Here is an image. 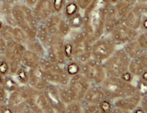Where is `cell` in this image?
<instances>
[{
  "label": "cell",
  "instance_id": "cell-51",
  "mask_svg": "<svg viewBox=\"0 0 147 113\" xmlns=\"http://www.w3.org/2000/svg\"><path fill=\"white\" fill-rule=\"evenodd\" d=\"M111 113H131V112L121 110V109H119V108H113V110H112V112H111Z\"/></svg>",
  "mask_w": 147,
  "mask_h": 113
},
{
  "label": "cell",
  "instance_id": "cell-9",
  "mask_svg": "<svg viewBox=\"0 0 147 113\" xmlns=\"http://www.w3.org/2000/svg\"><path fill=\"white\" fill-rule=\"evenodd\" d=\"M26 47L15 41L7 42L4 58L7 60L10 67V75H14L21 66V59Z\"/></svg>",
  "mask_w": 147,
  "mask_h": 113
},
{
  "label": "cell",
  "instance_id": "cell-57",
  "mask_svg": "<svg viewBox=\"0 0 147 113\" xmlns=\"http://www.w3.org/2000/svg\"><path fill=\"white\" fill-rule=\"evenodd\" d=\"M3 24H2V22H1V21H0V30H1V28H2L3 27Z\"/></svg>",
  "mask_w": 147,
  "mask_h": 113
},
{
  "label": "cell",
  "instance_id": "cell-4",
  "mask_svg": "<svg viewBox=\"0 0 147 113\" xmlns=\"http://www.w3.org/2000/svg\"><path fill=\"white\" fill-rule=\"evenodd\" d=\"M69 41L73 47V60H76L82 65L92 58V42L90 41L88 34L84 29L75 32L71 36Z\"/></svg>",
  "mask_w": 147,
  "mask_h": 113
},
{
  "label": "cell",
  "instance_id": "cell-60",
  "mask_svg": "<svg viewBox=\"0 0 147 113\" xmlns=\"http://www.w3.org/2000/svg\"><path fill=\"white\" fill-rule=\"evenodd\" d=\"M0 113H1V112H0Z\"/></svg>",
  "mask_w": 147,
  "mask_h": 113
},
{
  "label": "cell",
  "instance_id": "cell-35",
  "mask_svg": "<svg viewBox=\"0 0 147 113\" xmlns=\"http://www.w3.org/2000/svg\"><path fill=\"white\" fill-rule=\"evenodd\" d=\"M14 37L15 42L24 45V46L29 39L27 35L24 33V32L18 27L14 28Z\"/></svg>",
  "mask_w": 147,
  "mask_h": 113
},
{
  "label": "cell",
  "instance_id": "cell-28",
  "mask_svg": "<svg viewBox=\"0 0 147 113\" xmlns=\"http://www.w3.org/2000/svg\"><path fill=\"white\" fill-rule=\"evenodd\" d=\"M80 8L74 0H69L67 2L65 3V6L63 8V13L64 16L67 19L71 18L74 16V15L80 13Z\"/></svg>",
  "mask_w": 147,
  "mask_h": 113
},
{
  "label": "cell",
  "instance_id": "cell-11",
  "mask_svg": "<svg viewBox=\"0 0 147 113\" xmlns=\"http://www.w3.org/2000/svg\"><path fill=\"white\" fill-rule=\"evenodd\" d=\"M33 90V88L27 85H20L18 89L11 92L10 95L7 96V104L12 108L14 112L17 108L27 104Z\"/></svg>",
  "mask_w": 147,
  "mask_h": 113
},
{
  "label": "cell",
  "instance_id": "cell-36",
  "mask_svg": "<svg viewBox=\"0 0 147 113\" xmlns=\"http://www.w3.org/2000/svg\"><path fill=\"white\" fill-rule=\"evenodd\" d=\"M49 33L48 31H47L46 27H45L44 24H39L37 27V35H36V38L42 43V45L44 46L46 43V41L48 39L49 37Z\"/></svg>",
  "mask_w": 147,
  "mask_h": 113
},
{
  "label": "cell",
  "instance_id": "cell-46",
  "mask_svg": "<svg viewBox=\"0 0 147 113\" xmlns=\"http://www.w3.org/2000/svg\"><path fill=\"white\" fill-rule=\"evenodd\" d=\"M0 112L1 113H14L12 108L7 104L6 102L0 105Z\"/></svg>",
  "mask_w": 147,
  "mask_h": 113
},
{
  "label": "cell",
  "instance_id": "cell-43",
  "mask_svg": "<svg viewBox=\"0 0 147 113\" xmlns=\"http://www.w3.org/2000/svg\"><path fill=\"white\" fill-rule=\"evenodd\" d=\"M120 78L123 81L129 83H132L134 79V77L133 76V75L131 74L129 71H127L120 77Z\"/></svg>",
  "mask_w": 147,
  "mask_h": 113
},
{
  "label": "cell",
  "instance_id": "cell-10",
  "mask_svg": "<svg viewBox=\"0 0 147 113\" xmlns=\"http://www.w3.org/2000/svg\"><path fill=\"white\" fill-rule=\"evenodd\" d=\"M117 50V46L110 37H102L92 44L91 56L94 59L102 63Z\"/></svg>",
  "mask_w": 147,
  "mask_h": 113
},
{
  "label": "cell",
  "instance_id": "cell-49",
  "mask_svg": "<svg viewBox=\"0 0 147 113\" xmlns=\"http://www.w3.org/2000/svg\"><path fill=\"white\" fill-rule=\"evenodd\" d=\"M38 0H24L28 7H33Z\"/></svg>",
  "mask_w": 147,
  "mask_h": 113
},
{
  "label": "cell",
  "instance_id": "cell-34",
  "mask_svg": "<svg viewBox=\"0 0 147 113\" xmlns=\"http://www.w3.org/2000/svg\"><path fill=\"white\" fill-rule=\"evenodd\" d=\"M67 22L71 29H79L83 26V16L80 13L68 18Z\"/></svg>",
  "mask_w": 147,
  "mask_h": 113
},
{
  "label": "cell",
  "instance_id": "cell-17",
  "mask_svg": "<svg viewBox=\"0 0 147 113\" xmlns=\"http://www.w3.org/2000/svg\"><path fill=\"white\" fill-rule=\"evenodd\" d=\"M48 83L44 71L39 66L34 69H29L27 85L37 91H43Z\"/></svg>",
  "mask_w": 147,
  "mask_h": 113
},
{
  "label": "cell",
  "instance_id": "cell-15",
  "mask_svg": "<svg viewBox=\"0 0 147 113\" xmlns=\"http://www.w3.org/2000/svg\"><path fill=\"white\" fill-rule=\"evenodd\" d=\"M146 3H136L128 13L123 24L127 27L138 31L141 27L142 19L146 16Z\"/></svg>",
  "mask_w": 147,
  "mask_h": 113
},
{
  "label": "cell",
  "instance_id": "cell-5",
  "mask_svg": "<svg viewBox=\"0 0 147 113\" xmlns=\"http://www.w3.org/2000/svg\"><path fill=\"white\" fill-rule=\"evenodd\" d=\"M129 62L130 59L123 49L116 50L108 59L102 62L107 77H120L128 71Z\"/></svg>",
  "mask_w": 147,
  "mask_h": 113
},
{
  "label": "cell",
  "instance_id": "cell-21",
  "mask_svg": "<svg viewBox=\"0 0 147 113\" xmlns=\"http://www.w3.org/2000/svg\"><path fill=\"white\" fill-rule=\"evenodd\" d=\"M128 71H129L134 77H140L143 73L147 71L146 52H144L138 58L130 60L128 65Z\"/></svg>",
  "mask_w": 147,
  "mask_h": 113
},
{
  "label": "cell",
  "instance_id": "cell-53",
  "mask_svg": "<svg viewBox=\"0 0 147 113\" xmlns=\"http://www.w3.org/2000/svg\"><path fill=\"white\" fill-rule=\"evenodd\" d=\"M147 0H137L138 3H146Z\"/></svg>",
  "mask_w": 147,
  "mask_h": 113
},
{
  "label": "cell",
  "instance_id": "cell-13",
  "mask_svg": "<svg viewBox=\"0 0 147 113\" xmlns=\"http://www.w3.org/2000/svg\"><path fill=\"white\" fill-rule=\"evenodd\" d=\"M91 84L82 74L71 77L67 87L72 92L75 101L82 102L84 96Z\"/></svg>",
  "mask_w": 147,
  "mask_h": 113
},
{
  "label": "cell",
  "instance_id": "cell-55",
  "mask_svg": "<svg viewBox=\"0 0 147 113\" xmlns=\"http://www.w3.org/2000/svg\"><path fill=\"white\" fill-rule=\"evenodd\" d=\"M3 79H4V77L0 75V85H2V83H3Z\"/></svg>",
  "mask_w": 147,
  "mask_h": 113
},
{
  "label": "cell",
  "instance_id": "cell-38",
  "mask_svg": "<svg viewBox=\"0 0 147 113\" xmlns=\"http://www.w3.org/2000/svg\"><path fill=\"white\" fill-rule=\"evenodd\" d=\"M64 54H65L66 60H72L73 58V47L72 43L69 39L68 41L65 40V43H64Z\"/></svg>",
  "mask_w": 147,
  "mask_h": 113
},
{
  "label": "cell",
  "instance_id": "cell-6",
  "mask_svg": "<svg viewBox=\"0 0 147 113\" xmlns=\"http://www.w3.org/2000/svg\"><path fill=\"white\" fill-rule=\"evenodd\" d=\"M39 67L44 70L49 83L58 86L67 85L70 77L65 71L64 66L51 63L47 58L43 57L41 58Z\"/></svg>",
  "mask_w": 147,
  "mask_h": 113
},
{
  "label": "cell",
  "instance_id": "cell-7",
  "mask_svg": "<svg viewBox=\"0 0 147 113\" xmlns=\"http://www.w3.org/2000/svg\"><path fill=\"white\" fill-rule=\"evenodd\" d=\"M64 43L65 38L58 35H49L48 39L44 45V47L46 49L45 58L51 63L65 66L67 63V60L64 54Z\"/></svg>",
  "mask_w": 147,
  "mask_h": 113
},
{
  "label": "cell",
  "instance_id": "cell-32",
  "mask_svg": "<svg viewBox=\"0 0 147 113\" xmlns=\"http://www.w3.org/2000/svg\"><path fill=\"white\" fill-rule=\"evenodd\" d=\"M14 75L18 83L22 84V85H27L29 81V70L27 69L20 66Z\"/></svg>",
  "mask_w": 147,
  "mask_h": 113
},
{
  "label": "cell",
  "instance_id": "cell-8",
  "mask_svg": "<svg viewBox=\"0 0 147 113\" xmlns=\"http://www.w3.org/2000/svg\"><path fill=\"white\" fill-rule=\"evenodd\" d=\"M81 74L87 79L91 85L99 86L107 77L102 63L92 58L81 65Z\"/></svg>",
  "mask_w": 147,
  "mask_h": 113
},
{
  "label": "cell",
  "instance_id": "cell-24",
  "mask_svg": "<svg viewBox=\"0 0 147 113\" xmlns=\"http://www.w3.org/2000/svg\"><path fill=\"white\" fill-rule=\"evenodd\" d=\"M136 3L137 0H119L116 4L113 5L117 14L124 22L126 16Z\"/></svg>",
  "mask_w": 147,
  "mask_h": 113
},
{
  "label": "cell",
  "instance_id": "cell-23",
  "mask_svg": "<svg viewBox=\"0 0 147 113\" xmlns=\"http://www.w3.org/2000/svg\"><path fill=\"white\" fill-rule=\"evenodd\" d=\"M65 17L62 14L53 13L45 20L44 25L50 35H58L62 22Z\"/></svg>",
  "mask_w": 147,
  "mask_h": 113
},
{
  "label": "cell",
  "instance_id": "cell-33",
  "mask_svg": "<svg viewBox=\"0 0 147 113\" xmlns=\"http://www.w3.org/2000/svg\"><path fill=\"white\" fill-rule=\"evenodd\" d=\"M14 28L12 26L7 24V25H3L0 30V35L6 42L14 41Z\"/></svg>",
  "mask_w": 147,
  "mask_h": 113
},
{
  "label": "cell",
  "instance_id": "cell-44",
  "mask_svg": "<svg viewBox=\"0 0 147 113\" xmlns=\"http://www.w3.org/2000/svg\"><path fill=\"white\" fill-rule=\"evenodd\" d=\"M14 113H35L32 109L30 108L28 104L24 105L20 108H17L16 110H14Z\"/></svg>",
  "mask_w": 147,
  "mask_h": 113
},
{
  "label": "cell",
  "instance_id": "cell-12",
  "mask_svg": "<svg viewBox=\"0 0 147 113\" xmlns=\"http://www.w3.org/2000/svg\"><path fill=\"white\" fill-rule=\"evenodd\" d=\"M111 39L117 46L126 43L137 39L139 33L138 31L127 27L125 24H121L111 32Z\"/></svg>",
  "mask_w": 147,
  "mask_h": 113
},
{
  "label": "cell",
  "instance_id": "cell-20",
  "mask_svg": "<svg viewBox=\"0 0 147 113\" xmlns=\"http://www.w3.org/2000/svg\"><path fill=\"white\" fill-rule=\"evenodd\" d=\"M107 99L106 96L104 93L100 86L91 85L85 93L82 102L98 104Z\"/></svg>",
  "mask_w": 147,
  "mask_h": 113
},
{
  "label": "cell",
  "instance_id": "cell-3",
  "mask_svg": "<svg viewBox=\"0 0 147 113\" xmlns=\"http://www.w3.org/2000/svg\"><path fill=\"white\" fill-rule=\"evenodd\" d=\"M12 15L16 26L22 29L29 39L36 38L38 22L34 18L32 10L24 5L16 4L13 6Z\"/></svg>",
  "mask_w": 147,
  "mask_h": 113
},
{
  "label": "cell",
  "instance_id": "cell-41",
  "mask_svg": "<svg viewBox=\"0 0 147 113\" xmlns=\"http://www.w3.org/2000/svg\"><path fill=\"white\" fill-rule=\"evenodd\" d=\"M10 75V67L9 64L5 58L1 60L0 63V75L3 77H5Z\"/></svg>",
  "mask_w": 147,
  "mask_h": 113
},
{
  "label": "cell",
  "instance_id": "cell-52",
  "mask_svg": "<svg viewBox=\"0 0 147 113\" xmlns=\"http://www.w3.org/2000/svg\"><path fill=\"white\" fill-rule=\"evenodd\" d=\"M18 1V0H4L5 2L9 3V4L13 5V6H14V5H16V3Z\"/></svg>",
  "mask_w": 147,
  "mask_h": 113
},
{
  "label": "cell",
  "instance_id": "cell-54",
  "mask_svg": "<svg viewBox=\"0 0 147 113\" xmlns=\"http://www.w3.org/2000/svg\"><path fill=\"white\" fill-rule=\"evenodd\" d=\"M119 1V0H110V2L111 3V5H115L116 4L117 2Z\"/></svg>",
  "mask_w": 147,
  "mask_h": 113
},
{
  "label": "cell",
  "instance_id": "cell-39",
  "mask_svg": "<svg viewBox=\"0 0 147 113\" xmlns=\"http://www.w3.org/2000/svg\"><path fill=\"white\" fill-rule=\"evenodd\" d=\"M52 7L54 13H61L65 6L66 0H52Z\"/></svg>",
  "mask_w": 147,
  "mask_h": 113
},
{
  "label": "cell",
  "instance_id": "cell-29",
  "mask_svg": "<svg viewBox=\"0 0 147 113\" xmlns=\"http://www.w3.org/2000/svg\"><path fill=\"white\" fill-rule=\"evenodd\" d=\"M64 67L70 77L81 73V64L75 60H67Z\"/></svg>",
  "mask_w": 147,
  "mask_h": 113
},
{
  "label": "cell",
  "instance_id": "cell-1",
  "mask_svg": "<svg viewBox=\"0 0 147 113\" xmlns=\"http://www.w3.org/2000/svg\"><path fill=\"white\" fill-rule=\"evenodd\" d=\"M111 5L110 0H93L84 10L82 29L92 43L105 34V20Z\"/></svg>",
  "mask_w": 147,
  "mask_h": 113
},
{
  "label": "cell",
  "instance_id": "cell-25",
  "mask_svg": "<svg viewBox=\"0 0 147 113\" xmlns=\"http://www.w3.org/2000/svg\"><path fill=\"white\" fill-rule=\"evenodd\" d=\"M41 57L31 51L26 50L21 59V66L26 69H34L39 66Z\"/></svg>",
  "mask_w": 147,
  "mask_h": 113
},
{
  "label": "cell",
  "instance_id": "cell-48",
  "mask_svg": "<svg viewBox=\"0 0 147 113\" xmlns=\"http://www.w3.org/2000/svg\"><path fill=\"white\" fill-rule=\"evenodd\" d=\"M131 113H146V110H144L142 107L139 106L136 108H135L133 111H131Z\"/></svg>",
  "mask_w": 147,
  "mask_h": 113
},
{
  "label": "cell",
  "instance_id": "cell-42",
  "mask_svg": "<svg viewBox=\"0 0 147 113\" xmlns=\"http://www.w3.org/2000/svg\"><path fill=\"white\" fill-rule=\"evenodd\" d=\"M81 10H85L93 0H74Z\"/></svg>",
  "mask_w": 147,
  "mask_h": 113
},
{
  "label": "cell",
  "instance_id": "cell-2",
  "mask_svg": "<svg viewBox=\"0 0 147 113\" xmlns=\"http://www.w3.org/2000/svg\"><path fill=\"white\" fill-rule=\"evenodd\" d=\"M100 87L107 98L111 101L131 96L138 91L137 86L117 77H106Z\"/></svg>",
  "mask_w": 147,
  "mask_h": 113
},
{
  "label": "cell",
  "instance_id": "cell-14",
  "mask_svg": "<svg viewBox=\"0 0 147 113\" xmlns=\"http://www.w3.org/2000/svg\"><path fill=\"white\" fill-rule=\"evenodd\" d=\"M27 104L35 113H57L47 101L42 91L34 89Z\"/></svg>",
  "mask_w": 147,
  "mask_h": 113
},
{
  "label": "cell",
  "instance_id": "cell-58",
  "mask_svg": "<svg viewBox=\"0 0 147 113\" xmlns=\"http://www.w3.org/2000/svg\"><path fill=\"white\" fill-rule=\"evenodd\" d=\"M66 1H69V0H66Z\"/></svg>",
  "mask_w": 147,
  "mask_h": 113
},
{
  "label": "cell",
  "instance_id": "cell-30",
  "mask_svg": "<svg viewBox=\"0 0 147 113\" xmlns=\"http://www.w3.org/2000/svg\"><path fill=\"white\" fill-rule=\"evenodd\" d=\"M3 87L4 88L5 91L7 92H11L15 91V90L18 89L20 86L18 82L17 81L16 79H14L12 76L10 75H7V76L4 77L3 79V81L2 83Z\"/></svg>",
  "mask_w": 147,
  "mask_h": 113
},
{
  "label": "cell",
  "instance_id": "cell-59",
  "mask_svg": "<svg viewBox=\"0 0 147 113\" xmlns=\"http://www.w3.org/2000/svg\"><path fill=\"white\" fill-rule=\"evenodd\" d=\"M0 7H1V5H0Z\"/></svg>",
  "mask_w": 147,
  "mask_h": 113
},
{
  "label": "cell",
  "instance_id": "cell-26",
  "mask_svg": "<svg viewBox=\"0 0 147 113\" xmlns=\"http://www.w3.org/2000/svg\"><path fill=\"white\" fill-rule=\"evenodd\" d=\"M122 49H123L130 60L138 58L144 52H146V51L142 50L136 39L127 43L126 44L124 45L123 48Z\"/></svg>",
  "mask_w": 147,
  "mask_h": 113
},
{
  "label": "cell",
  "instance_id": "cell-56",
  "mask_svg": "<svg viewBox=\"0 0 147 113\" xmlns=\"http://www.w3.org/2000/svg\"><path fill=\"white\" fill-rule=\"evenodd\" d=\"M3 58H4V56H1V55H0V63H1V61L3 59Z\"/></svg>",
  "mask_w": 147,
  "mask_h": 113
},
{
  "label": "cell",
  "instance_id": "cell-31",
  "mask_svg": "<svg viewBox=\"0 0 147 113\" xmlns=\"http://www.w3.org/2000/svg\"><path fill=\"white\" fill-rule=\"evenodd\" d=\"M58 91H59L60 98L65 104V106L75 101L72 92L71 91L70 89L68 87L67 85L58 86Z\"/></svg>",
  "mask_w": 147,
  "mask_h": 113
},
{
  "label": "cell",
  "instance_id": "cell-18",
  "mask_svg": "<svg viewBox=\"0 0 147 113\" xmlns=\"http://www.w3.org/2000/svg\"><path fill=\"white\" fill-rule=\"evenodd\" d=\"M32 12L37 22H45L54 13L52 0H38Z\"/></svg>",
  "mask_w": 147,
  "mask_h": 113
},
{
  "label": "cell",
  "instance_id": "cell-22",
  "mask_svg": "<svg viewBox=\"0 0 147 113\" xmlns=\"http://www.w3.org/2000/svg\"><path fill=\"white\" fill-rule=\"evenodd\" d=\"M111 100H105L98 104H91L82 102V113H111L113 104Z\"/></svg>",
  "mask_w": 147,
  "mask_h": 113
},
{
  "label": "cell",
  "instance_id": "cell-27",
  "mask_svg": "<svg viewBox=\"0 0 147 113\" xmlns=\"http://www.w3.org/2000/svg\"><path fill=\"white\" fill-rule=\"evenodd\" d=\"M26 49L33 52L41 58L45 57L46 55V49L40 41L37 38L29 39L25 44Z\"/></svg>",
  "mask_w": 147,
  "mask_h": 113
},
{
  "label": "cell",
  "instance_id": "cell-16",
  "mask_svg": "<svg viewBox=\"0 0 147 113\" xmlns=\"http://www.w3.org/2000/svg\"><path fill=\"white\" fill-rule=\"evenodd\" d=\"M42 91L47 101L56 112L65 113V104L60 98L58 85L48 83Z\"/></svg>",
  "mask_w": 147,
  "mask_h": 113
},
{
  "label": "cell",
  "instance_id": "cell-47",
  "mask_svg": "<svg viewBox=\"0 0 147 113\" xmlns=\"http://www.w3.org/2000/svg\"><path fill=\"white\" fill-rule=\"evenodd\" d=\"M7 42L0 35V55L4 56Z\"/></svg>",
  "mask_w": 147,
  "mask_h": 113
},
{
  "label": "cell",
  "instance_id": "cell-40",
  "mask_svg": "<svg viewBox=\"0 0 147 113\" xmlns=\"http://www.w3.org/2000/svg\"><path fill=\"white\" fill-rule=\"evenodd\" d=\"M136 40L138 42L141 48L144 51H147V33L146 32H143L139 34Z\"/></svg>",
  "mask_w": 147,
  "mask_h": 113
},
{
  "label": "cell",
  "instance_id": "cell-50",
  "mask_svg": "<svg viewBox=\"0 0 147 113\" xmlns=\"http://www.w3.org/2000/svg\"><path fill=\"white\" fill-rule=\"evenodd\" d=\"M141 26L142 27V29L144 30V31L146 32V30H147V18H146V16H144V18H143L142 23H141Z\"/></svg>",
  "mask_w": 147,
  "mask_h": 113
},
{
  "label": "cell",
  "instance_id": "cell-37",
  "mask_svg": "<svg viewBox=\"0 0 147 113\" xmlns=\"http://www.w3.org/2000/svg\"><path fill=\"white\" fill-rule=\"evenodd\" d=\"M65 113H82V103L74 101L66 105Z\"/></svg>",
  "mask_w": 147,
  "mask_h": 113
},
{
  "label": "cell",
  "instance_id": "cell-45",
  "mask_svg": "<svg viewBox=\"0 0 147 113\" xmlns=\"http://www.w3.org/2000/svg\"><path fill=\"white\" fill-rule=\"evenodd\" d=\"M7 98V92L5 91L3 86L0 85V105L6 102Z\"/></svg>",
  "mask_w": 147,
  "mask_h": 113
},
{
  "label": "cell",
  "instance_id": "cell-19",
  "mask_svg": "<svg viewBox=\"0 0 147 113\" xmlns=\"http://www.w3.org/2000/svg\"><path fill=\"white\" fill-rule=\"evenodd\" d=\"M143 96L138 91L136 93L129 96H126L117 99L114 101V108L131 112L140 106Z\"/></svg>",
  "mask_w": 147,
  "mask_h": 113
}]
</instances>
